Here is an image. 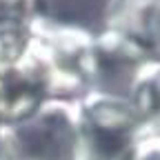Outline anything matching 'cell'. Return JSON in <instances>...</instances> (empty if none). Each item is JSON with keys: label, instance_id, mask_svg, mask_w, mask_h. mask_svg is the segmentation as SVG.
<instances>
[{"label": "cell", "instance_id": "obj_1", "mask_svg": "<svg viewBox=\"0 0 160 160\" xmlns=\"http://www.w3.org/2000/svg\"><path fill=\"white\" fill-rule=\"evenodd\" d=\"M27 0H0V20H13L22 16Z\"/></svg>", "mask_w": 160, "mask_h": 160}]
</instances>
